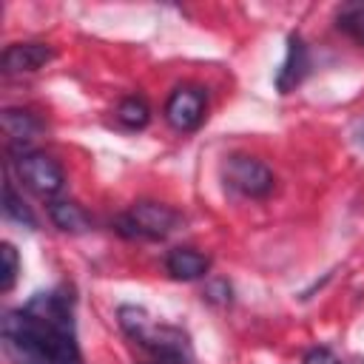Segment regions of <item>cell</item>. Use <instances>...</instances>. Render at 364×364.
I'll return each mask as SVG.
<instances>
[{
	"instance_id": "6da1fadb",
	"label": "cell",
	"mask_w": 364,
	"mask_h": 364,
	"mask_svg": "<svg viewBox=\"0 0 364 364\" xmlns=\"http://www.w3.org/2000/svg\"><path fill=\"white\" fill-rule=\"evenodd\" d=\"M71 284L37 290L0 321V341L14 364H85L77 341Z\"/></svg>"
},
{
	"instance_id": "7a4b0ae2",
	"label": "cell",
	"mask_w": 364,
	"mask_h": 364,
	"mask_svg": "<svg viewBox=\"0 0 364 364\" xmlns=\"http://www.w3.org/2000/svg\"><path fill=\"white\" fill-rule=\"evenodd\" d=\"M117 318L122 333L148 353H154L159 364H193V347L182 327L165 324L136 304H122L117 310Z\"/></svg>"
},
{
	"instance_id": "3957f363",
	"label": "cell",
	"mask_w": 364,
	"mask_h": 364,
	"mask_svg": "<svg viewBox=\"0 0 364 364\" xmlns=\"http://www.w3.org/2000/svg\"><path fill=\"white\" fill-rule=\"evenodd\" d=\"M179 213L162 202H134L125 213H119L114 219V230L125 239H165L176 225H179Z\"/></svg>"
},
{
	"instance_id": "277c9868",
	"label": "cell",
	"mask_w": 364,
	"mask_h": 364,
	"mask_svg": "<svg viewBox=\"0 0 364 364\" xmlns=\"http://www.w3.org/2000/svg\"><path fill=\"white\" fill-rule=\"evenodd\" d=\"M14 171L20 176V182L34 191L37 196H57L63 188H65V173L60 168V162L43 151H20L14 154Z\"/></svg>"
},
{
	"instance_id": "5b68a950",
	"label": "cell",
	"mask_w": 364,
	"mask_h": 364,
	"mask_svg": "<svg viewBox=\"0 0 364 364\" xmlns=\"http://www.w3.org/2000/svg\"><path fill=\"white\" fill-rule=\"evenodd\" d=\"M222 176H225L228 188H233L236 193L250 196V199H264L276 185L273 171L264 162H259L253 156H245V154L228 156L225 165H222Z\"/></svg>"
},
{
	"instance_id": "8992f818",
	"label": "cell",
	"mask_w": 364,
	"mask_h": 364,
	"mask_svg": "<svg viewBox=\"0 0 364 364\" xmlns=\"http://www.w3.org/2000/svg\"><path fill=\"white\" fill-rule=\"evenodd\" d=\"M208 94L202 85H176L165 102V119L171 128L191 134L205 122Z\"/></svg>"
},
{
	"instance_id": "52a82bcc",
	"label": "cell",
	"mask_w": 364,
	"mask_h": 364,
	"mask_svg": "<svg viewBox=\"0 0 364 364\" xmlns=\"http://www.w3.org/2000/svg\"><path fill=\"white\" fill-rule=\"evenodd\" d=\"M310 71V51L301 40V34H287V51L284 60L276 71V88L279 94H290L296 85H301V80Z\"/></svg>"
},
{
	"instance_id": "ba28073f",
	"label": "cell",
	"mask_w": 364,
	"mask_h": 364,
	"mask_svg": "<svg viewBox=\"0 0 364 364\" xmlns=\"http://www.w3.org/2000/svg\"><path fill=\"white\" fill-rule=\"evenodd\" d=\"M51 60H54V48L46 43H11L3 51V71L28 74V71H40Z\"/></svg>"
},
{
	"instance_id": "9c48e42d",
	"label": "cell",
	"mask_w": 364,
	"mask_h": 364,
	"mask_svg": "<svg viewBox=\"0 0 364 364\" xmlns=\"http://www.w3.org/2000/svg\"><path fill=\"white\" fill-rule=\"evenodd\" d=\"M3 131L9 136V151L20 154V151H31V139L40 134V122L31 111H20V108H6L3 111Z\"/></svg>"
},
{
	"instance_id": "30bf717a",
	"label": "cell",
	"mask_w": 364,
	"mask_h": 364,
	"mask_svg": "<svg viewBox=\"0 0 364 364\" xmlns=\"http://www.w3.org/2000/svg\"><path fill=\"white\" fill-rule=\"evenodd\" d=\"M165 267L173 279L179 282H193V279H202L208 276L210 270V259L205 253H199L196 247H173L168 256H165Z\"/></svg>"
},
{
	"instance_id": "8fae6325",
	"label": "cell",
	"mask_w": 364,
	"mask_h": 364,
	"mask_svg": "<svg viewBox=\"0 0 364 364\" xmlns=\"http://www.w3.org/2000/svg\"><path fill=\"white\" fill-rule=\"evenodd\" d=\"M48 216L65 233H85L91 228V216L77 202H68V199H54L48 205Z\"/></svg>"
},
{
	"instance_id": "7c38bea8",
	"label": "cell",
	"mask_w": 364,
	"mask_h": 364,
	"mask_svg": "<svg viewBox=\"0 0 364 364\" xmlns=\"http://www.w3.org/2000/svg\"><path fill=\"white\" fill-rule=\"evenodd\" d=\"M336 26L344 31L350 40L364 46V0H350L336 9Z\"/></svg>"
},
{
	"instance_id": "4fadbf2b",
	"label": "cell",
	"mask_w": 364,
	"mask_h": 364,
	"mask_svg": "<svg viewBox=\"0 0 364 364\" xmlns=\"http://www.w3.org/2000/svg\"><path fill=\"white\" fill-rule=\"evenodd\" d=\"M3 213L11 219V222H17V225H23V228H28V230H34L37 228V216L31 213V208L23 202V196L17 193V188H14V182L6 176V185H3Z\"/></svg>"
},
{
	"instance_id": "5bb4252c",
	"label": "cell",
	"mask_w": 364,
	"mask_h": 364,
	"mask_svg": "<svg viewBox=\"0 0 364 364\" xmlns=\"http://www.w3.org/2000/svg\"><path fill=\"white\" fill-rule=\"evenodd\" d=\"M117 119H119L125 128L139 131V128L148 125V119H151V108H148V102H145L142 97H125V100L117 105Z\"/></svg>"
},
{
	"instance_id": "9a60e30c",
	"label": "cell",
	"mask_w": 364,
	"mask_h": 364,
	"mask_svg": "<svg viewBox=\"0 0 364 364\" xmlns=\"http://www.w3.org/2000/svg\"><path fill=\"white\" fill-rule=\"evenodd\" d=\"M0 259H3V273H0V290L9 293L17 282V273H20V259H17V250L11 242H3L0 245Z\"/></svg>"
},
{
	"instance_id": "2e32d148",
	"label": "cell",
	"mask_w": 364,
	"mask_h": 364,
	"mask_svg": "<svg viewBox=\"0 0 364 364\" xmlns=\"http://www.w3.org/2000/svg\"><path fill=\"white\" fill-rule=\"evenodd\" d=\"M301 364H341V361H338V355H336L333 350H327V347H313V350L304 355Z\"/></svg>"
},
{
	"instance_id": "e0dca14e",
	"label": "cell",
	"mask_w": 364,
	"mask_h": 364,
	"mask_svg": "<svg viewBox=\"0 0 364 364\" xmlns=\"http://www.w3.org/2000/svg\"><path fill=\"white\" fill-rule=\"evenodd\" d=\"M205 293H208V299L210 301H230V284L228 282H222V279H213L208 287H205Z\"/></svg>"
},
{
	"instance_id": "ac0fdd59",
	"label": "cell",
	"mask_w": 364,
	"mask_h": 364,
	"mask_svg": "<svg viewBox=\"0 0 364 364\" xmlns=\"http://www.w3.org/2000/svg\"><path fill=\"white\" fill-rule=\"evenodd\" d=\"M358 142L364 145V122H361V134H358Z\"/></svg>"
},
{
	"instance_id": "d6986e66",
	"label": "cell",
	"mask_w": 364,
	"mask_h": 364,
	"mask_svg": "<svg viewBox=\"0 0 364 364\" xmlns=\"http://www.w3.org/2000/svg\"><path fill=\"white\" fill-rule=\"evenodd\" d=\"M350 364H364V358H361V355H355V358H353Z\"/></svg>"
},
{
	"instance_id": "ffe728a7",
	"label": "cell",
	"mask_w": 364,
	"mask_h": 364,
	"mask_svg": "<svg viewBox=\"0 0 364 364\" xmlns=\"http://www.w3.org/2000/svg\"><path fill=\"white\" fill-rule=\"evenodd\" d=\"M154 364H159V361H154Z\"/></svg>"
}]
</instances>
